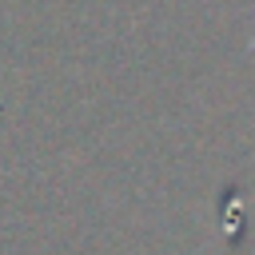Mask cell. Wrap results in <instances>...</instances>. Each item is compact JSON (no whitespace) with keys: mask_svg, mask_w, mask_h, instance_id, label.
<instances>
[{"mask_svg":"<svg viewBox=\"0 0 255 255\" xmlns=\"http://www.w3.org/2000/svg\"><path fill=\"white\" fill-rule=\"evenodd\" d=\"M247 52H255V32H251V40H247Z\"/></svg>","mask_w":255,"mask_h":255,"instance_id":"obj_1","label":"cell"}]
</instances>
